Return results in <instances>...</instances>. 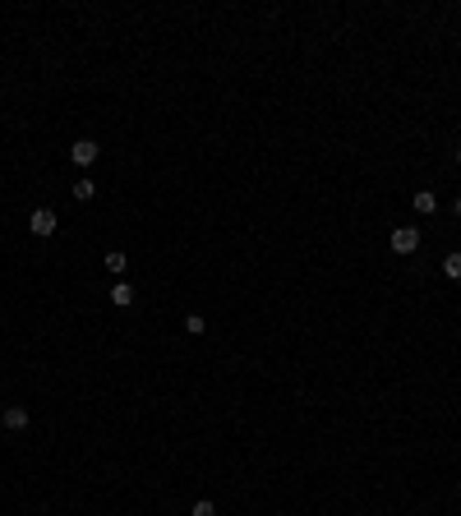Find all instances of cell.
Listing matches in <instances>:
<instances>
[{
	"label": "cell",
	"mask_w": 461,
	"mask_h": 516,
	"mask_svg": "<svg viewBox=\"0 0 461 516\" xmlns=\"http://www.w3.org/2000/svg\"><path fill=\"white\" fill-rule=\"evenodd\" d=\"M28 231H33L37 240H51V235L60 231V217H55L51 208H33V217H28Z\"/></svg>",
	"instance_id": "cell-1"
},
{
	"label": "cell",
	"mask_w": 461,
	"mask_h": 516,
	"mask_svg": "<svg viewBox=\"0 0 461 516\" xmlns=\"http://www.w3.org/2000/svg\"><path fill=\"white\" fill-rule=\"evenodd\" d=\"M97 157H102V148H97L92 139H74V143H69V162H74L78 171H88Z\"/></svg>",
	"instance_id": "cell-2"
},
{
	"label": "cell",
	"mask_w": 461,
	"mask_h": 516,
	"mask_svg": "<svg viewBox=\"0 0 461 516\" xmlns=\"http://www.w3.org/2000/svg\"><path fill=\"white\" fill-rule=\"evenodd\" d=\"M420 249V226H397L392 231V253H415Z\"/></svg>",
	"instance_id": "cell-3"
},
{
	"label": "cell",
	"mask_w": 461,
	"mask_h": 516,
	"mask_svg": "<svg viewBox=\"0 0 461 516\" xmlns=\"http://www.w3.org/2000/svg\"><path fill=\"white\" fill-rule=\"evenodd\" d=\"M0 424L10 428V433H23V428L33 424V415H28V406H5L0 410Z\"/></svg>",
	"instance_id": "cell-4"
},
{
	"label": "cell",
	"mask_w": 461,
	"mask_h": 516,
	"mask_svg": "<svg viewBox=\"0 0 461 516\" xmlns=\"http://www.w3.org/2000/svg\"><path fill=\"white\" fill-rule=\"evenodd\" d=\"M106 300H111V305H116V309H130V305H134V286H130V281H125V277H121V281H116V286H111V291H106Z\"/></svg>",
	"instance_id": "cell-5"
},
{
	"label": "cell",
	"mask_w": 461,
	"mask_h": 516,
	"mask_svg": "<svg viewBox=\"0 0 461 516\" xmlns=\"http://www.w3.org/2000/svg\"><path fill=\"white\" fill-rule=\"evenodd\" d=\"M102 267H106V272L116 277V281H121V277H125V267H130V258H125L121 249H106V253H102Z\"/></svg>",
	"instance_id": "cell-6"
},
{
	"label": "cell",
	"mask_w": 461,
	"mask_h": 516,
	"mask_svg": "<svg viewBox=\"0 0 461 516\" xmlns=\"http://www.w3.org/2000/svg\"><path fill=\"white\" fill-rule=\"evenodd\" d=\"M415 212L420 217H434V212H439V194H434V189H415Z\"/></svg>",
	"instance_id": "cell-7"
},
{
	"label": "cell",
	"mask_w": 461,
	"mask_h": 516,
	"mask_svg": "<svg viewBox=\"0 0 461 516\" xmlns=\"http://www.w3.org/2000/svg\"><path fill=\"white\" fill-rule=\"evenodd\" d=\"M69 194H74V203H92V198H97V180H74V185H69Z\"/></svg>",
	"instance_id": "cell-8"
},
{
	"label": "cell",
	"mask_w": 461,
	"mask_h": 516,
	"mask_svg": "<svg viewBox=\"0 0 461 516\" xmlns=\"http://www.w3.org/2000/svg\"><path fill=\"white\" fill-rule=\"evenodd\" d=\"M443 277H448V281H461V249H452L448 258H443Z\"/></svg>",
	"instance_id": "cell-9"
},
{
	"label": "cell",
	"mask_w": 461,
	"mask_h": 516,
	"mask_svg": "<svg viewBox=\"0 0 461 516\" xmlns=\"http://www.w3.org/2000/svg\"><path fill=\"white\" fill-rule=\"evenodd\" d=\"M185 332L203 337V332H208V319H203V314H185Z\"/></svg>",
	"instance_id": "cell-10"
},
{
	"label": "cell",
	"mask_w": 461,
	"mask_h": 516,
	"mask_svg": "<svg viewBox=\"0 0 461 516\" xmlns=\"http://www.w3.org/2000/svg\"><path fill=\"white\" fill-rule=\"evenodd\" d=\"M189 516H217V503H212V498H198V503H194V512H189Z\"/></svg>",
	"instance_id": "cell-11"
},
{
	"label": "cell",
	"mask_w": 461,
	"mask_h": 516,
	"mask_svg": "<svg viewBox=\"0 0 461 516\" xmlns=\"http://www.w3.org/2000/svg\"><path fill=\"white\" fill-rule=\"evenodd\" d=\"M452 212H457V217H461V194H457V198H452Z\"/></svg>",
	"instance_id": "cell-12"
},
{
	"label": "cell",
	"mask_w": 461,
	"mask_h": 516,
	"mask_svg": "<svg viewBox=\"0 0 461 516\" xmlns=\"http://www.w3.org/2000/svg\"><path fill=\"white\" fill-rule=\"evenodd\" d=\"M452 157H457V166H461V148H457V153H452Z\"/></svg>",
	"instance_id": "cell-13"
}]
</instances>
